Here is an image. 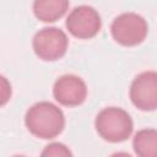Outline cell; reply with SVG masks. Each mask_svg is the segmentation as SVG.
Returning a JSON list of instances; mask_svg holds the SVG:
<instances>
[{"label": "cell", "instance_id": "6", "mask_svg": "<svg viewBox=\"0 0 157 157\" xmlns=\"http://www.w3.org/2000/svg\"><path fill=\"white\" fill-rule=\"evenodd\" d=\"M131 103L140 110L153 112L157 108V74L153 70L139 74L130 85Z\"/></svg>", "mask_w": 157, "mask_h": 157}, {"label": "cell", "instance_id": "13", "mask_svg": "<svg viewBox=\"0 0 157 157\" xmlns=\"http://www.w3.org/2000/svg\"><path fill=\"white\" fill-rule=\"evenodd\" d=\"M13 157H26V156H21V155H17V156H13Z\"/></svg>", "mask_w": 157, "mask_h": 157}, {"label": "cell", "instance_id": "4", "mask_svg": "<svg viewBox=\"0 0 157 157\" xmlns=\"http://www.w3.org/2000/svg\"><path fill=\"white\" fill-rule=\"evenodd\" d=\"M32 47L39 59L54 61L65 55L69 47V38L58 27H44L34 34Z\"/></svg>", "mask_w": 157, "mask_h": 157}, {"label": "cell", "instance_id": "9", "mask_svg": "<svg viewBox=\"0 0 157 157\" xmlns=\"http://www.w3.org/2000/svg\"><path fill=\"white\" fill-rule=\"evenodd\" d=\"M132 148L137 157H157L156 129H141L132 139Z\"/></svg>", "mask_w": 157, "mask_h": 157}, {"label": "cell", "instance_id": "7", "mask_svg": "<svg viewBox=\"0 0 157 157\" xmlns=\"http://www.w3.org/2000/svg\"><path fill=\"white\" fill-rule=\"evenodd\" d=\"M53 96L56 102L65 107L82 104L87 97L86 82L77 75L65 74L58 77L53 86Z\"/></svg>", "mask_w": 157, "mask_h": 157}, {"label": "cell", "instance_id": "10", "mask_svg": "<svg viewBox=\"0 0 157 157\" xmlns=\"http://www.w3.org/2000/svg\"><path fill=\"white\" fill-rule=\"evenodd\" d=\"M40 157H74V155L66 145L61 142H52L43 148Z\"/></svg>", "mask_w": 157, "mask_h": 157}, {"label": "cell", "instance_id": "11", "mask_svg": "<svg viewBox=\"0 0 157 157\" xmlns=\"http://www.w3.org/2000/svg\"><path fill=\"white\" fill-rule=\"evenodd\" d=\"M11 94H12V88L10 81L4 75H0V107L5 105L10 101Z\"/></svg>", "mask_w": 157, "mask_h": 157}, {"label": "cell", "instance_id": "5", "mask_svg": "<svg viewBox=\"0 0 157 157\" xmlns=\"http://www.w3.org/2000/svg\"><path fill=\"white\" fill-rule=\"evenodd\" d=\"M65 26L74 37L80 39H90L101 31L102 20L101 15L94 7L80 5L69 12Z\"/></svg>", "mask_w": 157, "mask_h": 157}, {"label": "cell", "instance_id": "8", "mask_svg": "<svg viewBox=\"0 0 157 157\" xmlns=\"http://www.w3.org/2000/svg\"><path fill=\"white\" fill-rule=\"evenodd\" d=\"M70 2L66 0H36L32 5L34 16L42 22H55L61 18Z\"/></svg>", "mask_w": 157, "mask_h": 157}, {"label": "cell", "instance_id": "2", "mask_svg": "<svg viewBox=\"0 0 157 157\" xmlns=\"http://www.w3.org/2000/svg\"><path fill=\"white\" fill-rule=\"evenodd\" d=\"M94 128L103 140L117 144L130 137L134 130V123L126 110L119 107H108L96 115Z\"/></svg>", "mask_w": 157, "mask_h": 157}, {"label": "cell", "instance_id": "12", "mask_svg": "<svg viewBox=\"0 0 157 157\" xmlns=\"http://www.w3.org/2000/svg\"><path fill=\"white\" fill-rule=\"evenodd\" d=\"M109 157H132V156L129 155L128 152H115V153L110 155Z\"/></svg>", "mask_w": 157, "mask_h": 157}, {"label": "cell", "instance_id": "3", "mask_svg": "<svg viewBox=\"0 0 157 157\" xmlns=\"http://www.w3.org/2000/svg\"><path fill=\"white\" fill-rule=\"evenodd\" d=\"M113 39L124 47H135L142 43L148 33L146 20L136 12H124L117 16L110 25Z\"/></svg>", "mask_w": 157, "mask_h": 157}, {"label": "cell", "instance_id": "1", "mask_svg": "<svg viewBox=\"0 0 157 157\" xmlns=\"http://www.w3.org/2000/svg\"><path fill=\"white\" fill-rule=\"evenodd\" d=\"M25 124L33 136L49 140L63 132L65 115L54 103L42 101L28 108L25 115Z\"/></svg>", "mask_w": 157, "mask_h": 157}]
</instances>
